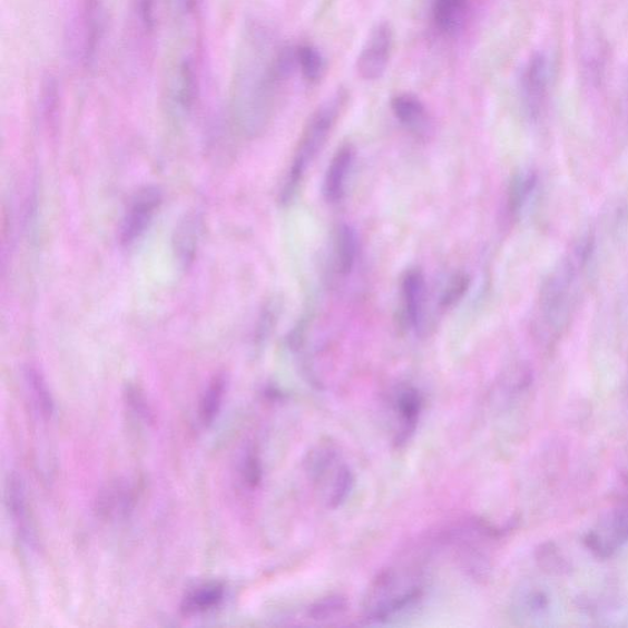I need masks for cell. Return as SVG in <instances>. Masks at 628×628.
<instances>
[{"label":"cell","mask_w":628,"mask_h":628,"mask_svg":"<svg viewBox=\"0 0 628 628\" xmlns=\"http://www.w3.org/2000/svg\"><path fill=\"white\" fill-rule=\"evenodd\" d=\"M199 65L195 52L180 53L167 75V104L180 118L195 108L199 96Z\"/></svg>","instance_id":"obj_7"},{"label":"cell","mask_w":628,"mask_h":628,"mask_svg":"<svg viewBox=\"0 0 628 628\" xmlns=\"http://www.w3.org/2000/svg\"><path fill=\"white\" fill-rule=\"evenodd\" d=\"M551 87V63L543 52L529 57L519 78V96L530 120H538L547 110Z\"/></svg>","instance_id":"obj_8"},{"label":"cell","mask_w":628,"mask_h":628,"mask_svg":"<svg viewBox=\"0 0 628 628\" xmlns=\"http://www.w3.org/2000/svg\"><path fill=\"white\" fill-rule=\"evenodd\" d=\"M583 50V70L587 79L598 86L606 76L608 48L601 40L593 39L587 42Z\"/></svg>","instance_id":"obj_27"},{"label":"cell","mask_w":628,"mask_h":628,"mask_svg":"<svg viewBox=\"0 0 628 628\" xmlns=\"http://www.w3.org/2000/svg\"><path fill=\"white\" fill-rule=\"evenodd\" d=\"M40 101L42 115L47 124L55 125L59 111L60 90L57 79L48 75L41 84Z\"/></svg>","instance_id":"obj_29"},{"label":"cell","mask_w":628,"mask_h":628,"mask_svg":"<svg viewBox=\"0 0 628 628\" xmlns=\"http://www.w3.org/2000/svg\"><path fill=\"white\" fill-rule=\"evenodd\" d=\"M593 253L595 237H579L542 283L534 321V332L541 344L549 346L557 343L569 324Z\"/></svg>","instance_id":"obj_2"},{"label":"cell","mask_w":628,"mask_h":628,"mask_svg":"<svg viewBox=\"0 0 628 628\" xmlns=\"http://www.w3.org/2000/svg\"><path fill=\"white\" fill-rule=\"evenodd\" d=\"M227 392V379L224 373H217L205 389L199 403V421L203 428H209L219 416Z\"/></svg>","instance_id":"obj_23"},{"label":"cell","mask_w":628,"mask_h":628,"mask_svg":"<svg viewBox=\"0 0 628 628\" xmlns=\"http://www.w3.org/2000/svg\"><path fill=\"white\" fill-rule=\"evenodd\" d=\"M586 548L596 558L607 560L628 543V506L618 507L599 518L585 538Z\"/></svg>","instance_id":"obj_10"},{"label":"cell","mask_w":628,"mask_h":628,"mask_svg":"<svg viewBox=\"0 0 628 628\" xmlns=\"http://www.w3.org/2000/svg\"><path fill=\"white\" fill-rule=\"evenodd\" d=\"M538 187V175L533 170L517 173L507 188L504 202L506 220L514 223L522 216Z\"/></svg>","instance_id":"obj_18"},{"label":"cell","mask_w":628,"mask_h":628,"mask_svg":"<svg viewBox=\"0 0 628 628\" xmlns=\"http://www.w3.org/2000/svg\"><path fill=\"white\" fill-rule=\"evenodd\" d=\"M156 0H133L131 21L136 39L143 46H150L157 27Z\"/></svg>","instance_id":"obj_24"},{"label":"cell","mask_w":628,"mask_h":628,"mask_svg":"<svg viewBox=\"0 0 628 628\" xmlns=\"http://www.w3.org/2000/svg\"><path fill=\"white\" fill-rule=\"evenodd\" d=\"M470 9V0H431L434 29L444 38H457L467 27Z\"/></svg>","instance_id":"obj_15"},{"label":"cell","mask_w":628,"mask_h":628,"mask_svg":"<svg viewBox=\"0 0 628 628\" xmlns=\"http://www.w3.org/2000/svg\"><path fill=\"white\" fill-rule=\"evenodd\" d=\"M346 610V602L341 598H328L317 604L311 609V618L313 620H330L337 615H342Z\"/></svg>","instance_id":"obj_34"},{"label":"cell","mask_w":628,"mask_h":628,"mask_svg":"<svg viewBox=\"0 0 628 628\" xmlns=\"http://www.w3.org/2000/svg\"><path fill=\"white\" fill-rule=\"evenodd\" d=\"M394 117L409 133L419 139H426L432 131V117L428 107L418 96L402 92L391 101Z\"/></svg>","instance_id":"obj_13"},{"label":"cell","mask_w":628,"mask_h":628,"mask_svg":"<svg viewBox=\"0 0 628 628\" xmlns=\"http://www.w3.org/2000/svg\"><path fill=\"white\" fill-rule=\"evenodd\" d=\"M425 582L424 561L409 553L373 579L364 600L365 619L386 621L412 609L424 595Z\"/></svg>","instance_id":"obj_3"},{"label":"cell","mask_w":628,"mask_h":628,"mask_svg":"<svg viewBox=\"0 0 628 628\" xmlns=\"http://www.w3.org/2000/svg\"><path fill=\"white\" fill-rule=\"evenodd\" d=\"M347 100V91L345 89H337L310 117L304 131H302L292 166H290L284 179L279 197L283 205L292 203L297 196L298 188L302 180L305 179L308 167L316 160L325 143L330 139Z\"/></svg>","instance_id":"obj_4"},{"label":"cell","mask_w":628,"mask_h":628,"mask_svg":"<svg viewBox=\"0 0 628 628\" xmlns=\"http://www.w3.org/2000/svg\"><path fill=\"white\" fill-rule=\"evenodd\" d=\"M626 92H625V102H626V110L628 112V79H627Z\"/></svg>","instance_id":"obj_36"},{"label":"cell","mask_w":628,"mask_h":628,"mask_svg":"<svg viewBox=\"0 0 628 628\" xmlns=\"http://www.w3.org/2000/svg\"><path fill=\"white\" fill-rule=\"evenodd\" d=\"M305 465L308 479L325 504L336 509L345 502L353 490L354 477L334 444L321 443L314 447Z\"/></svg>","instance_id":"obj_5"},{"label":"cell","mask_w":628,"mask_h":628,"mask_svg":"<svg viewBox=\"0 0 628 628\" xmlns=\"http://www.w3.org/2000/svg\"><path fill=\"white\" fill-rule=\"evenodd\" d=\"M424 400L413 385H401L393 392L391 409L394 418V443L400 447L413 438Z\"/></svg>","instance_id":"obj_12"},{"label":"cell","mask_w":628,"mask_h":628,"mask_svg":"<svg viewBox=\"0 0 628 628\" xmlns=\"http://www.w3.org/2000/svg\"><path fill=\"white\" fill-rule=\"evenodd\" d=\"M268 29L252 23L241 39L232 82L233 125L246 138L267 129L276 111L285 81L276 68L279 50Z\"/></svg>","instance_id":"obj_1"},{"label":"cell","mask_w":628,"mask_h":628,"mask_svg":"<svg viewBox=\"0 0 628 628\" xmlns=\"http://www.w3.org/2000/svg\"><path fill=\"white\" fill-rule=\"evenodd\" d=\"M625 491H626V497L628 498V475L625 479Z\"/></svg>","instance_id":"obj_37"},{"label":"cell","mask_w":628,"mask_h":628,"mask_svg":"<svg viewBox=\"0 0 628 628\" xmlns=\"http://www.w3.org/2000/svg\"><path fill=\"white\" fill-rule=\"evenodd\" d=\"M225 598V587L219 582L202 585L188 591L180 602L185 616L202 615L220 607Z\"/></svg>","instance_id":"obj_21"},{"label":"cell","mask_w":628,"mask_h":628,"mask_svg":"<svg viewBox=\"0 0 628 628\" xmlns=\"http://www.w3.org/2000/svg\"><path fill=\"white\" fill-rule=\"evenodd\" d=\"M298 71L308 84H318L327 72V60L317 47L312 45L297 46Z\"/></svg>","instance_id":"obj_26"},{"label":"cell","mask_w":628,"mask_h":628,"mask_svg":"<svg viewBox=\"0 0 628 628\" xmlns=\"http://www.w3.org/2000/svg\"><path fill=\"white\" fill-rule=\"evenodd\" d=\"M202 232V220L197 214H188L177 226L175 233V252L180 264L185 267L195 261Z\"/></svg>","instance_id":"obj_20"},{"label":"cell","mask_w":628,"mask_h":628,"mask_svg":"<svg viewBox=\"0 0 628 628\" xmlns=\"http://www.w3.org/2000/svg\"><path fill=\"white\" fill-rule=\"evenodd\" d=\"M357 236L352 226L342 224L333 237V264L337 274L346 276L353 272L357 258Z\"/></svg>","instance_id":"obj_19"},{"label":"cell","mask_w":628,"mask_h":628,"mask_svg":"<svg viewBox=\"0 0 628 628\" xmlns=\"http://www.w3.org/2000/svg\"><path fill=\"white\" fill-rule=\"evenodd\" d=\"M26 377L33 404L38 408L39 414L43 420H51L55 413V402L43 374L36 367H29L26 372Z\"/></svg>","instance_id":"obj_28"},{"label":"cell","mask_w":628,"mask_h":628,"mask_svg":"<svg viewBox=\"0 0 628 628\" xmlns=\"http://www.w3.org/2000/svg\"><path fill=\"white\" fill-rule=\"evenodd\" d=\"M7 504L11 519L16 524L19 534L26 541L31 539V530L29 523V513L27 506L26 491L20 477L11 474L7 482Z\"/></svg>","instance_id":"obj_22"},{"label":"cell","mask_w":628,"mask_h":628,"mask_svg":"<svg viewBox=\"0 0 628 628\" xmlns=\"http://www.w3.org/2000/svg\"><path fill=\"white\" fill-rule=\"evenodd\" d=\"M538 561L543 571L561 573L569 570V565L561 557V553L558 549L552 548L550 543L547 547H541Z\"/></svg>","instance_id":"obj_33"},{"label":"cell","mask_w":628,"mask_h":628,"mask_svg":"<svg viewBox=\"0 0 628 628\" xmlns=\"http://www.w3.org/2000/svg\"><path fill=\"white\" fill-rule=\"evenodd\" d=\"M394 48V29L390 21L374 26L356 59L357 76L365 81H377L389 69Z\"/></svg>","instance_id":"obj_9"},{"label":"cell","mask_w":628,"mask_h":628,"mask_svg":"<svg viewBox=\"0 0 628 628\" xmlns=\"http://www.w3.org/2000/svg\"><path fill=\"white\" fill-rule=\"evenodd\" d=\"M426 284L424 274L409 269L402 279L403 320L410 328H419L424 313Z\"/></svg>","instance_id":"obj_17"},{"label":"cell","mask_w":628,"mask_h":628,"mask_svg":"<svg viewBox=\"0 0 628 628\" xmlns=\"http://www.w3.org/2000/svg\"><path fill=\"white\" fill-rule=\"evenodd\" d=\"M161 203L163 195L159 188L149 186L140 189L131 199L125 215L120 227V243L125 246L136 244L149 228Z\"/></svg>","instance_id":"obj_11"},{"label":"cell","mask_w":628,"mask_h":628,"mask_svg":"<svg viewBox=\"0 0 628 628\" xmlns=\"http://www.w3.org/2000/svg\"><path fill=\"white\" fill-rule=\"evenodd\" d=\"M178 13L184 17H192L197 13L199 0H174Z\"/></svg>","instance_id":"obj_35"},{"label":"cell","mask_w":628,"mask_h":628,"mask_svg":"<svg viewBox=\"0 0 628 628\" xmlns=\"http://www.w3.org/2000/svg\"><path fill=\"white\" fill-rule=\"evenodd\" d=\"M106 29L104 0H79L67 30L69 56L81 68H90L100 52Z\"/></svg>","instance_id":"obj_6"},{"label":"cell","mask_w":628,"mask_h":628,"mask_svg":"<svg viewBox=\"0 0 628 628\" xmlns=\"http://www.w3.org/2000/svg\"><path fill=\"white\" fill-rule=\"evenodd\" d=\"M241 479L249 489H255L261 484L262 465L256 452H247L239 468Z\"/></svg>","instance_id":"obj_32"},{"label":"cell","mask_w":628,"mask_h":628,"mask_svg":"<svg viewBox=\"0 0 628 628\" xmlns=\"http://www.w3.org/2000/svg\"><path fill=\"white\" fill-rule=\"evenodd\" d=\"M514 609L519 619L541 620L548 614L549 598L546 591L538 588H526L518 595Z\"/></svg>","instance_id":"obj_25"},{"label":"cell","mask_w":628,"mask_h":628,"mask_svg":"<svg viewBox=\"0 0 628 628\" xmlns=\"http://www.w3.org/2000/svg\"><path fill=\"white\" fill-rule=\"evenodd\" d=\"M355 149L352 144H344L333 156L323 180L324 199L331 204L341 202L345 196L347 179L353 170Z\"/></svg>","instance_id":"obj_14"},{"label":"cell","mask_w":628,"mask_h":628,"mask_svg":"<svg viewBox=\"0 0 628 628\" xmlns=\"http://www.w3.org/2000/svg\"><path fill=\"white\" fill-rule=\"evenodd\" d=\"M125 398L131 412L145 422L154 421V413L147 398L136 385H128Z\"/></svg>","instance_id":"obj_31"},{"label":"cell","mask_w":628,"mask_h":628,"mask_svg":"<svg viewBox=\"0 0 628 628\" xmlns=\"http://www.w3.org/2000/svg\"><path fill=\"white\" fill-rule=\"evenodd\" d=\"M469 286L470 277L468 274H454L442 292L440 300L441 307L447 310L458 304L467 294Z\"/></svg>","instance_id":"obj_30"},{"label":"cell","mask_w":628,"mask_h":628,"mask_svg":"<svg viewBox=\"0 0 628 628\" xmlns=\"http://www.w3.org/2000/svg\"><path fill=\"white\" fill-rule=\"evenodd\" d=\"M136 491L127 481H115L100 492L96 511L104 519L124 518L135 509Z\"/></svg>","instance_id":"obj_16"}]
</instances>
